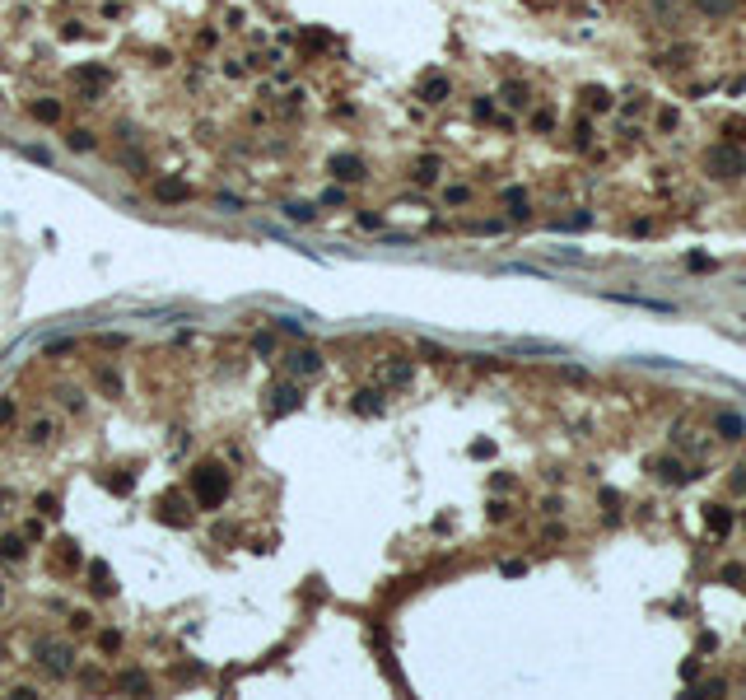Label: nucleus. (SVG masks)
Here are the masks:
<instances>
[{"label":"nucleus","mask_w":746,"mask_h":700,"mask_svg":"<svg viewBox=\"0 0 746 700\" xmlns=\"http://www.w3.org/2000/svg\"><path fill=\"white\" fill-rule=\"evenodd\" d=\"M719 429H723V439H742V420H737V415H719Z\"/></svg>","instance_id":"f257e3e1"}]
</instances>
